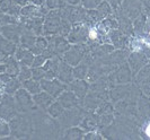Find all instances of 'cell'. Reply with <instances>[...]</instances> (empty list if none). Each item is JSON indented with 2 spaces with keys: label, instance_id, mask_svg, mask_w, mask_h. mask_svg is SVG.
Wrapping results in <instances>:
<instances>
[{
  "label": "cell",
  "instance_id": "6da1fadb",
  "mask_svg": "<svg viewBox=\"0 0 150 140\" xmlns=\"http://www.w3.org/2000/svg\"><path fill=\"white\" fill-rule=\"evenodd\" d=\"M110 81V88L115 85H123V84H130L134 80V75L132 72L131 68L128 65V62H124L116 67L111 74L107 76Z\"/></svg>",
  "mask_w": 150,
  "mask_h": 140
},
{
  "label": "cell",
  "instance_id": "7a4b0ae2",
  "mask_svg": "<svg viewBox=\"0 0 150 140\" xmlns=\"http://www.w3.org/2000/svg\"><path fill=\"white\" fill-rule=\"evenodd\" d=\"M62 23V13L60 10H49L43 23V35H59Z\"/></svg>",
  "mask_w": 150,
  "mask_h": 140
},
{
  "label": "cell",
  "instance_id": "3957f363",
  "mask_svg": "<svg viewBox=\"0 0 150 140\" xmlns=\"http://www.w3.org/2000/svg\"><path fill=\"white\" fill-rule=\"evenodd\" d=\"M89 50V45L87 43L83 44H71L70 49L68 50L61 58L63 61H66L68 65L75 67L83 61L86 53Z\"/></svg>",
  "mask_w": 150,
  "mask_h": 140
},
{
  "label": "cell",
  "instance_id": "277c9868",
  "mask_svg": "<svg viewBox=\"0 0 150 140\" xmlns=\"http://www.w3.org/2000/svg\"><path fill=\"white\" fill-rule=\"evenodd\" d=\"M88 32L89 24L88 23H77L72 24L70 33L68 34V41L70 44H83L88 42Z\"/></svg>",
  "mask_w": 150,
  "mask_h": 140
},
{
  "label": "cell",
  "instance_id": "5b68a950",
  "mask_svg": "<svg viewBox=\"0 0 150 140\" xmlns=\"http://www.w3.org/2000/svg\"><path fill=\"white\" fill-rule=\"evenodd\" d=\"M14 98H15L18 112H21V113L32 112V111H35V109H36V105H35L34 99H33V95L23 87H21L16 92Z\"/></svg>",
  "mask_w": 150,
  "mask_h": 140
},
{
  "label": "cell",
  "instance_id": "8992f818",
  "mask_svg": "<svg viewBox=\"0 0 150 140\" xmlns=\"http://www.w3.org/2000/svg\"><path fill=\"white\" fill-rule=\"evenodd\" d=\"M138 99L135 97H128L121 99L115 104V114L125 117H137L138 112Z\"/></svg>",
  "mask_w": 150,
  "mask_h": 140
},
{
  "label": "cell",
  "instance_id": "52a82bcc",
  "mask_svg": "<svg viewBox=\"0 0 150 140\" xmlns=\"http://www.w3.org/2000/svg\"><path fill=\"white\" fill-rule=\"evenodd\" d=\"M17 114H18V109H17L14 96L4 94V97L0 102V119L10 121Z\"/></svg>",
  "mask_w": 150,
  "mask_h": 140
},
{
  "label": "cell",
  "instance_id": "ba28073f",
  "mask_svg": "<svg viewBox=\"0 0 150 140\" xmlns=\"http://www.w3.org/2000/svg\"><path fill=\"white\" fill-rule=\"evenodd\" d=\"M87 111L83 109L81 106L79 107H75V109H68V110L64 111V113L61 115L60 118V122L62 125L64 126H72V125H79L80 121L83 120V115L86 114Z\"/></svg>",
  "mask_w": 150,
  "mask_h": 140
},
{
  "label": "cell",
  "instance_id": "9c48e42d",
  "mask_svg": "<svg viewBox=\"0 0 150 140\" xmlns=\"http://www.w3.org/2000/svg\"><path fill=\"white\" fill-rule=\"evenodd\" d=\"M117 10L133 21L143 11V2L142 0H123L120 9Z\"/></svg>",
  "mask_w": 150,
  "mask_h": 140
},
{
  "label": "cell",
  "instance_id": "30bf717a",
  "mask_svg": "<svg viewBox=\"0 0 150 140\" xmlns=\"http://www.w3.org/2000/svg\"><path fill=\"white\" fill-rule=\"evenodd\" d=\"M41 87H42V90L49 93L50 95L53 96L57 99L61 95V93L68 88V85L62 82L58 78H53V79H42Z\"/></svg>",
  "mask_w": 150,
  "mask_h": 140
},
{
  "label": "cell",
  "instance_id": "8fae6325",
  "mask_svg": "<svg viewBox=\"0 0 150 140\" xmlns=\"http://www.w3.org/2000/svg\"><path fill=\"white\" fill-rule=\"evenodd\" d=\"M133 82L139 87L143 95L150 96V62L135 75Z\"/></svg>",
  "mask_w": 150,
  "mask_h": 140
},
{
  "label": "cell",
  "instance_id": "7c38bea8",
  "mask_svg": "<svg viewBox=\"0 0 150 140\" xmlns=\"http://www.w3.org/2000/svg\"><path fill=\"white\" fill-rule=\"evenodd\" d=\"M127 62L130 66L133 75H137L147 63H149V59L146 57V54L140 51H130L128 55Z\"/></svg>",
  "mask_w": 150,
  "mask_h": 140
},
{
  "label": "cell",
  "instance_id": "4fadbf2b",
  "mask_svg": "<svg viewBox=\"0 0 150 140\" xmlns=\"http://www.w3.org/2000/svg\"><path fill=\"white\" fill-rule=\"evenodd\" d=\"M23 30H24V27H23V25L21 23L7 24V25L0 26V34L4 37L8 38V40L19 44V40H21V36H22Z\"/></svg>",
  "mask_w": 150,
  "mask_h": 140
},
{
  "label": "cell",
  "instance_id": "5bb4252c",
  "mask_svg": "<svg viewBox=\"0 0 150 140\" xmlns=\"http://www.w3.org/2000/svg\"><path fill=\"white\" fill-rule=\"evenodd\" d=\"M130 36L124 34L120 28L111 30L108 33V42L116 49V50H125L129 46Z\"/></svg>",
  "mask_w": 150,
  "mask_h": 140
},
{
  "label": "cell",
  "instance_id": "9a60e30c",
  "mask_svg": "<svg viewBox=\"0 0 150 140\" xmlns=\"http://www.w3.org/2000/svg\"><path fill=\"white\" fill-rule=\"evenodd\" d=\"M62 106L68 110V109H75V107H79V106H83V102L80 101V98L76 95L75 93L70 89H66L61 93V95L57 98Z\"/></svg>",
  "mask_w": 150,
  "mask_h": 140
},
{
  "label": "cell",
  "instance_id": "2e32d148",
  "mask_svg": "<svg viewBox=\"0 0 150 140\" xmlns=\"http://www.w3.org/2000/svg\"><path fill=\"white\" fill-rule=\"evenodd\" d=\"M68 89L72 90L80 98V101L83 102L90 89V82L87 79H74L68 85Z\"/></svg>",
  "mask_w": 150,
  "mask_h": 140
},
{
  "label": "cell",
  "instance_id": "e0dca14e",
  "mask_svg": "<svg viewBox=\"0 0 150 140\" xmlns=\"http://www.w3.org/2000/svg\"><path fill=\"white\" fill-rule=\"evenodd\" d=\"M114 14L117 17V22H119V28H120L124 34H127L128 36H133L134 35V30H133V21L131 18H129L127 15L122 14L121 11L116 10L114 11Z\"/></svg>",
  "mask_w": 150,
  "mask_h": 140
},
{
  "label": "cell",
  "instance_id": "ac0fdd59",
  "mask_svg": "<svg viewBox=\"0 0 150 140\" xmlns=\"http://www.w3.org/2000/svg\"><path fill=\"white\" fill-rule=\"evenodd\" d=\"M57 78L60 79L62 82L69 85L71 81L75 79L74 77V67L68 65L66 61L61 59L60 65H59V69H58V75Z\"/></svg>",
  "mask_w": 150,
  "mask_h": 140
},
{
  "label": "cell",
  "instance_id": "d6986e66",
  "mask_svg": "<svg viewBox=\"0 0 150 140\" xmlns=\"http://www.w3.org/2000/svg\"><path fill=\"white\" fill-rule=\"evenodd\" d=\"M14 57H15V59L19 62L21 66L32 67L35 54L30 51V49H26V48H23L21 45H18L15 54H14Z\"/></svg>",
  "mask_w": 150,
  "mask_h": 140
},
{
  "label": "cell",
  "instance_id": "ffe728a7",
  "mask_svg": "<svg viewBox=\"0 0 150 140\" xmlns=\"http://www.w3.org/2000/svg\"><path fill=\"white\" fill-rule=\"evenodd\" d=\"M97 118L98 115L95 112H91V111H87L86 114L83 115V120L80 121V128H83L85 130V132H88V131H94V130H98V125H97Z\"/></svg>",
  "mask_w": 150,
  "mask_h": 140
},
{
  "label": "cell",
  "instance_id": "44dd1931",
  "mask_svg": "<svg viewBox=\"0 0 150 140\" xmlns=\"http://www.w3.org/2000/svg\"><path fill=\"white\" fill-rule=\"evenodd\" d=\"M33 99H34V103H35L38 109L45 110V111L55 101V98L53 96H51L49 93H46L44 90H41L40 93L33 95Z\"/></svg>",
  "mask_w": 150,
  "mask_h": 140
},
{
  "label": "cell",
  "instance_id": "7402d4cb",
  "mask_svg": "<svg viewBox=\"0 0 150 140\" xmlns=\"http://www.w3.org/2000/svg\"><path fill=\"white\" fill-rule=\"evenodd\" d=\"M22 7L16 2V0H0V11L8 15L21 17Z\"/></svg>",
  "mask_w": 150,
  "mask_h": 140
},
{
  "label": "cell",
  "instance_id": "603a6c76",
  "mask_svg": "<svg viewBox=\"0 0 150 140\" xmlns=\"http://www.w3.org/2000/svg\"><path fill=\"white\" fill-rule=\"evenodd\" d=\"M85 130L83 128H80V125H72L67 128V130L64 131L62 139L64 140H79L83 139L85 136Z\"/></svg>",
  "mask_w": 150,
  "mask_h": 140
},
{
  "label": "cell",
  "instance_id": "cb8c5ba5",
  "mask_svg": "<svg viewBox=\"0 0 150 140\" xmlns=\"http://www.w3.org/2000/svg\"><path fill=\"white\" fill-rule=\"evenodd\" d=\"M21 24H22V23H21ZM23 27H24V26H23ZM36 37H38L36 34H34L33 32L26 30V28L24 27L23 33H22V36H21V40H19V44L18 45H21V46H23V48H26V49H30H30L33 48V45L35 44Z\"/></svg>",
  "mask_w": 150,
  "mask_h": 140
},
{
  "label": "cell",
  "instance_id": "d4e9b609",
  "mask_svg": "<svg viewBox=\"0 0 150 140\" xmlns=\"http://www.w3.org/2000/svg\"><path fill=\"white\" fill-rule=\"evenodd\" d=\"M18 48V44L8 40L6 37H4L0 34V52L6 54V55H14L15 54L16 50Z\"/></svg>",
  "mask_w": 150,
  "mask_h": 140
},
{
  "label": "cell",
  "instance_id": "484cf974",
  "mask_svg": "<svg viewBox=\"0 0 150 140\" xmlns=\"http://www.w3.org/2000/svg\"><path fill=\"white\" fill-rule=\"evenodd\" d=\"M49 46V40L45 35H38L35 44L33 45V48L30 49V51L33 52L35 55L38 54H43L45 52V50Z\"/></svg>",
  "mask_w": 150,
  "mask_h": 140
},
{
  "label": "cell",
  "instance_id": "4316f807",
  "mask_svg": "<svg viewBox=\"0 0 150 140\" xmlns=\"http://www.w3.org/2000/svg\"><path fill=\"white\" fill-rule=\"evenodd\" d=\"M6 74L11 76V77H17L18 72H19V69H21V65L19 62L15 59L14 55H10L6 61Z\"/></svg>",
  "mask_w": 150,
  "mask_h": 140
},
{
  "label": "cell",
  "instance_id": "83f0119b",
  "mask_svg": "<svg viewBox=\"0 0 150 140\" xmlns=\"http://www.w3.org/2000/svg\"><path fill=\"white\" fill-rule=\"evenodd\" d=\"M64 111H66V109L62 106V104H61L58 99H55V101L46 109V113H47V115H49L50 118L59 119L61 115L64 113Z\"/></svg>",
  "mask_w": 150,
  "mask_h": 140
},
{
  "label": "cell",
  "instance_id": "f1b7e54d",
  "mask_svg": "<svg viewBox=\"0 0 150 140\" xmlns=\"http://www.w3.org/2000/svg\"><path fill=\"white\" fill-rule=\"evenodd\" d=\"M22 87V81L19 80L17 77H13L10 80H8L5 84V87H4V94H7V95H15V93L18 89Z\"/></svg>",
  "mask_w": 150,
  "mask_h": 140
},
{
  "label": "cell",
  "instance_id": "f546056e",
  "mask_svg": "<svg viewBox=\"0 0 150 140\" xmlns=\"http://www.w3.org/2000/svg\"><path fill=\"white\" fill-rule=\"evenodd\" d=\"M89 72V66L86 61H81L79 65L74 67V77L75 79H86Z\"/></svg>",
  "mask_w": 150,
  "mask_h": 140
},
{
  "label": "cell",
  "instance_id": "4dcf8cb0",
  "mask_svg": "<svg viewBox=\"0 0 150 140\" xmlns=\"http://www.w3.org/2000/svg\"><path fill=\"white\" fill-rule=\"evenodd\" d=\"M22 87L25 88L28 93H30L32 95H35L40 93L42 90V87H41V81L36 80V79H33L30 78L28 80H25L22 82Z\"/></svg>",
  "mask_w": 150,
  "mask_h": 140
},
{
  "label": "cell",
  "instance_id": "1f68e13d",
  "mask_svg": "<svg viewBox=\"0 0 150 140\" xmlns=\"http://www.w3.org/2000/svg\"><path fill=\"white\" fill-rule=\"evenodd\" d=\"M115 120V113H111V114H100L97 118V125L98 130H104L107 126L112 124Z\"/></svg>",
  "mask_w": 150,
  "mask_h": 140
},
{
  "label": "cell",
  "instance_id": "d6a6232c",
  "mask_svg": "<svg viewBox=\"0 0 150 140\" xmlns=\"http://www.w3.org/2000/svg\"><path fill=\"white\" fill-rule=\"evenodd\" d=\"M0 139H16L11 136V126L9 121L0 119Z\"/></svg>",
  "mask_w": 150,
  "mask_h": 140
},
{
  "label": "cell",
  "instance_id": "836d02e7",
  "mask_svg": "<svg viewBox=\"0 0 150 140\" xmlns=\"http://www.w3.org/2000/svg\"><path fill=\"white\" fill-rule=\"evenodd\" d=\"M95 113L97 115L100 114H111V113H115V104L113 103L112 101H105L98 106Z\"/></svg>",
  "mask_w": 150,
  "mask_h": 140
},
{
  "label": "cell",
  "instance_id": "e575fe53",
  "mask_svg": "<svg viewBox=\"0 0 150 140\" xmlns=\"http://www.w3.org/2000/svg\"><path fill=\"white\" fill-rule=\"evenodd\" d=\"M96 9H97L98 13L103 16L104 19H105L107 16L112 15L113 13H114V9H113L112 6H111L106 0H102V2L98 5V7L96 8Z\"/></svg>",
  "mask_w": 150,
  "mask_h": 140
},
{
  "label": "cell",
  "instance_id": "d590c367",
  "mask_svg": "<svg viewBox=\"0 0 150 140\" xmlns=\"http://www.w3.org/2000/svg\"><path fill=\"white\" fill-rule=\"evenodd\" d=\"M45 8L47 10H60L67 6L66 0H45Z\"/></svg>",
  "mask_w": 150,
  "mask_h": 140
},
{
  "label": "cell",
  "instance_id": "8d00e7d4",
  "mask_svg": "<svg viewBox=\"0 0 150 140\" xmlns=\"http://www.w3.org/2000/svg\"><path fill=\"white\" fill-rule=\"evenodd\" d=\"M139 137L141 139L150 140V118L144 120L139 128Z\"/></svg>",
  "mask_w": 150,
  "mask_h": 140
},
{
  "label": "cell",
  "instance_id": "74e56055",
  "mask_svg": "<svg viewBox=\"0 0 150 140\" xmlns=\"http://www.w3.org/2000/svg\"><path fill=\"white\" fill-rule=\"evenodd\" d=\"M17 78L22 81V82L25 80L30 79V78H32V67L21 66V69H19V72H18Z\"/></svg>",
  "mask_w": 150,
  "mask_h": 140
},
{
  "label": "cell",
  "instance_id": "f35d334b",
  "mask_svg": "<svg viewBox=\"0 0 150 140\" xmlns=\"http://www.w3.org/2000/svg\"><path fill=\"white\" fill-rule=\"evenodd\" d=\"M45 77L44 67H32V78L36 80H42Z\"/></svg>",
  "mask_w": 150,
  "mask_h": 140
},
{
  "label": "cell",
  "instance_id": "ab89813d",
  "mask_svg": "<svg viewBox=\"0 0 150 140\" xmlns=\"http://www.w3.org/2000/svg\"><path fill=\"white\" fill-rule=\"evenodd\" d=\"M105 139L104 136L99 130H94V131H88L85 133L83 140H103Z\"/></svg>",
  "mask_w": 150,
  "mask_h": 140
},
{
  "label": "cell",
  "instance_id": "60d3db41",
  "mask_svg": "<svg viewBox=\"0 0 150 140\" xmlns=\"http://www.w3.org/2000/svg\"><path fill=\"white\" fill-rule=\"evenodd\" d=\"M100 2L102 0H81L80 6L87 10H91V9H96Z\"/></svg>",
  "mask_w": 150,
  "mask_h": 140
},
{
  "label": "cell",
  "instance_id": "b9f144b4",
  "mask_svg": "<svg viewBox=\"0 0 150 140\" xmlns=\"http://www.w3.org/2000/svg\"><path fill=\"white\" fill-rule=\"evenodd\" d=\"M46 61H47V58L44 54H38V55L34 57L32 67H43L46 63Z\"/></svg>",
  "mask_w": 150,
  "mask_h": 140
},
{
  "label": "cell",
  "instance_id": "7bdbcfd3",
  "mask_svg": "<svg viewBox=\"0 0 150 140\" xmlns=\"http://www.w3.org/2000/svg\"><path fill=\"white\" fill-rule=\"evenodd\" d=\"M106 1L112 6V8L114 9V11L117 10V9H120L121 5H122V2H123V0H106Z\"/></svg>",
  "mask_w": 150,
  "mask_h": 140
},
{
  "label": "cell",
  "instance_id": "ee69618b",
  "mask_svg": "<svg viewBox=\"0 0 150 140\" xmlns=\"http://www.w3.org/2000/svg\"><path fill=\"white\" fill-rule=\"evenodd\" d=\"M30 4H33L38 7H43L45 5V0H30Z\"/></svg>",
  "mask_w": 150,
  "mask_h": 140
},
{
  "label": "cell",
  "instance_id": "f6af8a7d",
  "mask_svg": "<svg viewBox=\"0 0 150 140\" xmlns=\"http://www.w3.org/2000/svg\"><path fill=\"white\" fill-rule=\"evenodd\" d=\"M16 2H17V4H18L21 7H25V6L30 5V0H16Z\"/></svg>",
  "mask_w": 150,
  "mask_h": 140
},
{
  "label": "cell",
  "instance_id": "bcb514c9",
  "mask_svg": "<svg viewBox=\"0 0 150 140\" xmlns=\"http://www.w3.org/2000/svg\"><path fill=\"white\" fill-rule=\"evenodd\" d=\"M80 1L81 0H66L67 5H71V6H80Z\"/></svg>",
  "mask_w": 150,
  "mask_h": 140
},
{
  "label": "cell",
  "instance_id": "7dc6e473",
  "mask_svg": "<svg viewBox=\"0 0 150 140\" xmlns=\"http://www.w3.org/2000/svg\"><path fill=\"white\" fill-rule=\"evenodd\" d=\"M2 97H4V93H2V92H0V102H1V99H2Z\"/></svg>",
  "mask_w": 150,
  "mask_h": 140
},
{
  "label": "cell",
  "instance_id": "c3c4849f",
  "mask_svg": "<svg viewBox=\"0 0 150 140\" xmlns=\"http://www.w3.org/2000/svg\"><path fill=\"white\" fill-rule=\"evenodd\" d=\"M142 1H143V0H142Z\"/></svg>",
  "mask_w": 150,
  "mask_h": 140
}]
</instances>
